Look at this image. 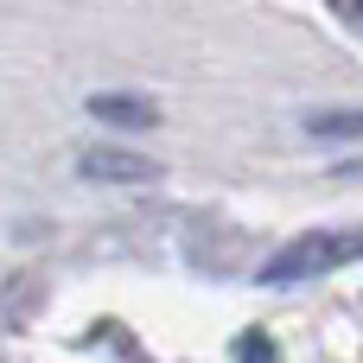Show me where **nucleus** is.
<instances>
[{"label": "nucleus", "mask_w": 363, "mask_h": 363, "mask_svg": "<svg viewBox=\"0 0 363 363\" xmlns=\"http://www.w3.org/2000/svg\"><path fill=\"white\" fill-rule=\"evenodd\" d=\"M363 255V230H306L294 242H281L268 262H262V287H300V281H319V274H338Z\"/></svg>", "instance_id": "nucleus-1"}, {"label": "nucleus", "mask_w": 363, "mask_h": 363, "mask_svg": "<svg viewBox=\"0 0 363 363\" xmlns=\"http://www.w3.org/2000/svg\"><path fill=\"white\" fill-rule=\"evenodd\" d=\"M89 121L147 134V128H160V102H153V96H89Z\"/></svg>", "instance_id": "nucleus-2"}, {"label": "nucleus", "mask_w": 363, "mask_h": 363, "mask_svg": "<svg viewBox=\"0 0 363 363\" xmlns=\"http://www.w3.org/2000/svg\"><path fill=\"white\" fill-rule=\"evenodd\" d=\"M77 166H83L89 179H115V185H147V179L160 172L153 160H134V153H83Z\"/></svg>", "instance_id": "nucleus-3"}, {"label": "nucleus", "mask_w": 363, "mask_h": 363, "mask_svg": "<svg viewBox=\"0 0 363 363\" xmlns=\"http://www.w3.org/2000/svg\"><path fill=\"white\" fill-rule=\"evenodd\" d=\"M306 134H319V140H351V134H363V108H319V115H306Z\"/></svg>", "instance_id": "nucleus-4"}, {"label": "nucleus", "mask_w": 363, "mask_h": 363, "mask_svg": "<svg viewBox=\"0 0 363 363\" xmlns=\"http://www.w3.org/2000/svg\"><path fill=\"white\" fill-rule=\"evenodd\" d=\"M332 6V19H345L351 32H363V0H325Z\"/></svg>", "instance_id": "nucleus-5"}, {"label": "nucleus", "mask_w": 363, "mask_h": 363, "mask_svg": "<svg viewBox=\"0 0 363 363\" xmlns=\"http://www.w3.org/2000/svg\"><path fill=\"white\" fill-rule=\"evenodd\" d=\"M268 351H274V345H268V338H262V332H249V338H242V345H236V357H268Z\"/></svg>", "instance_id": "nucleus-6"}]
</instances>
